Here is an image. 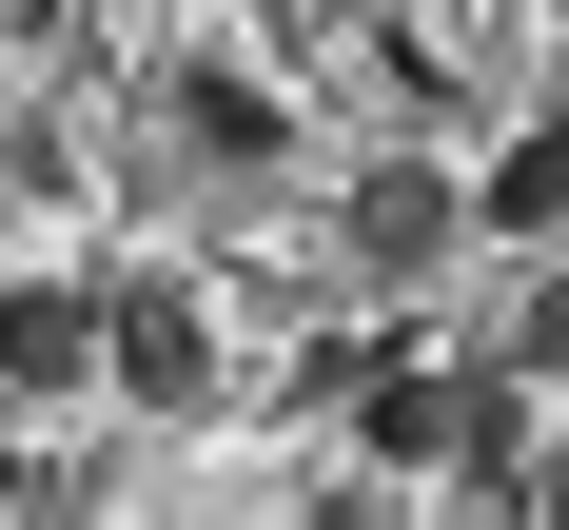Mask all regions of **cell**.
<instances>
[{
  "instance_id": "obj_1",
  "label": "cell",
  "mask_w": 569,
  "mask_h": 530,
  "mask_svg": "<svg viewBox=\"0 0 569 530\" xmlns=\"http://www.w3.org/2000/svg\"><path fill=\"white\" fill-rule=\"evenodd\" d=\"M99 393H138V412H197V393H217L197 276H118V294H99Z\"/></svg>"
},
{
  "instance_id": "obj_2",
  "label": "cell",
  "mask_w": 569,
  "mask_h": 530,
  "mask_svg": "<svg viewBox=\"0 0 569 530\" xmlns=\"http://www.w3.org/2000/svg\"><path fill=\"white\" fill-rule=\"evenodd\" d=\"M471 236V177H432V158H373L353 177V276H432Z\"/></svg>"
},
{
  "instance_id": "obj_7",
  "label": "cell",
  "mask_w": 569,
  "mask_h": 530,
  "mask_svg": "<svg viewBox=\"0 0 569 530\" xmlns=\"http://www.w3.org/2000/svg\"><path fill=\"white\" fill-rule=\"evenodd\" d=\"M511 511H550V530H569V432H550V452L511 471Z\"/></svg>"
},
{
  "instance_id": "obj_3",
  "label": "cell",
  "mask_w": 569,
  "mask_h": 530,
  "mask_svg": "<svg viewBox=\"0 0 569 530\" xmlns=\"http://www.w3.org/2000/svg\"><path fill=\"white\" fill-rule=\"evenodd\" d=\"M99 373V294L79 276H0V393H79Z\"/></svg>"
},
{
  "instance_id": "obj_5",
  "label": "cell",
  "mask_w": 569,
  "mask_h": 530,
  "mask_svg": "<svg viewBox=\"0 0 569 530\" xmlns=\"http://www.w3.org/2000/svg\"><path fill=\"white\" fill-rule=\"evenodd\" d=\"M177 138H197V158H295V118H276V79H236V59H197V79H177Z\"/></svg>"
},
{
  "instance_id": "obj_6",
  "label": "cell",
  "mask_w": 569,
  "mask_h": 530,
  "mask_svg": "<svg viewBox=\"0 0 569 530\" xmlns=\"http://www.w3.org/2000/svg\"><path fill=\"white\" fill-rule=\"evenodd\" d=\"M491 373H530V393H569V276L511 294V334H491Z\"/></svg>"
},
{
  "instance_id": "obj_4",
  "label": "cell",
  "mask_w": 569,
  "mask_h": 530,
  "mask_svg": "<svg viewBox=\"0 0 569 530\" xmlns=\"http://www.w3.org/2000/svg\"><path fill=\"white\" fill-rule=\"evenodd\" d=\"M471 236H569V99L530 118V138H491V177H471Z\"/></svg>"
}]
</instances>
